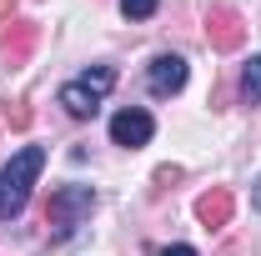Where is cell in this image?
Returning <instances> with one entry per match:
<instances>
[{
	"label": "cell",
	"instance_id": "1",
	"mask_svg": "<svg viewBox=\"0 0 261 256\" xmlns=\"http://www.w3.org/2000/svg\"><path fill=\"white\" fill-rule=\"evenodd\" d=\"M40 166H45V151H40V146H25L20 156H10L5 176H0V216H5V221L25 211L31 186H35V176H40Z\"/></svg>",
	"mask_w": 261,
	"mask_h": 256
},
{
	"label": "cell",
	"instance_id": "2",
	"mask_svg": "<svg viewBox=\"0 0 261 256\" xmlns=\"http://www.w3.org/2000/svg\"><path fill=\"white\" fill-rule=\"evenodd\" d=\"M91 206H96V191L91 186H56L50 201H45V226L56 236H70L75 226L91 216Z\"/></svg>",
	"mask_w": 261,
	"mask_h": 256
},
{
	"label": "cell",
	"instance_id": "3",
	"mask_svg": "<svg viewBox=\"0 0 261 256\" xmlns=\"http://www.w3.org/2000/svg\"><path fill=\"white\" fill-rule=\"evenodd\" d=\"M111 86H116V70H111V65H96V70H86L81 81H65L61 86V106L70 111V116L86 121V116L100 111V96H106Z\"/></svg>",
	"mask_w": 261,
	"mask_h": 256
},
{
	"label": "cell",
	"instance_id": "4",
	"mask_svg": "<svg viewBox=\"0 0 261 256\" xmlns=\"http://www.w3.org/2000/svg\"><path fill=\"white\" fill-rule=\"evenodd\" d=\"M241 40H246V20H241V10H231V5H211V15H206V45H211V50H241Z\"/></svg>",
	"mask_w": 261,
	"mask_h": 256
},
{
	"label": "cell",
	"instance_id": "5",
	"mask_svg": "<svg viewBox=\"0 0 261 256\" xmlns=\"http://www.w3.org/2000/svg\"><path fill=\"white\" fill-rule=\"evenodd\" d=\"M35 40H40V25L35 20H10V31L0 35V61L5 65H25L35 50Z\"/></svg>",
	"mask_w": 261,
	"mask_h": 256
},
{
	"label": "cell",
	"instance_id": "6",
	"mask_svg": "<svg viewBox=\"0 0 261 256\" xmlns=\"http://www.w3.org/2000/svg\"><path fill=\"white\" fill-rule=\"evenodd\" d=\"M151 136H156V121H151L146 111H136V106L111 121V141H116V146H130V151H136V146H146Z\"/></svg>",
	"mask_w": 261,
	"mask_h": 256
},
{
	"label": "cell",
	"instance_id": "7",
	"mask_svg": "<svg viewBox=\"0 0 261 256\" xmlns=\"http://www.w3.org/2000/svg\"><path fill=\"white\" fill-rule=\"evenodd\" d=\"M146 86H151V96H176V91L186 86V61H181V56H156Z\"/></svg>",
	"mask_w": 261,
	"mask_h": 256
},
{
	"label": "cell",
	"instance_id": "8",
	"mask_svg": "<svg viewBox=\"0 0 261 256\" xmlns=\"http://www.w3.org/2000/svg\"><path fill=\"white\" fill-rule=\"evenodd\" d=\"M231 211H236V196H231V186H211V191L196 201V221L206 226V231L226 226V221H231Z\"/></svg>",
	"mask_w": 261,
	"mask_h": 256
},
{
	"label": "cell",
	"instance_id": "9",
	"mask_svg": "<svg viewBox=\"0 0 261 256\" xmlns=\"http://www.w3.org/2000/svg\"><path fill=\"white\" fill-rule=\"evenodd\" d=\"M241 96L246 106H261V56H251V65L241 70Z\"/></svg>",
	"mask_w": 261,
	"mask_h": 256
},
{
	"label": "cell",
	"instance_id": "10",
	"mask_svg": "<svg viewBox=\"0 0 261 256\" xmlns=\"http://www.w3.org/2000/svg\"><path fill=\"white\" fill-rule=\"evenodd\" d=\"M156 5H161V0H121L126 20H146V15H156Z\"/></svg>",
	"mask_w": 261,
	"mask_h": 256
},
{
	"label": "cell",
	"instance_id": "11",
	"mask_svg": "<svg viewBox=\"0 0 261 256\" xmlns=\"http://www.w3.org/2000/svg\"><path fill=\"white\" fill-rule=\"evenodd\" d=\"M5 116H10V126H15V131H25V126H31V100H10Z\"/></svg>",
	"mask_w": 261,
	"mask_h": 256
},
{
	"label": "cell",
	"instance_id": "12",
	"mask_svg": "<svg viewBox=\"0 0 261 256\" xmlns=\"http://www.w3.org/2000/svg\"><path fill=\"white\" fill-rule=\"evenodd\" d=\"M176 181H181V166H161L156 171V186H176Z\"/></svg>",
	"mask_w": 261,
	"mask_h": 256
},
{
	"label": "cell",
	"instance_id": "13",
	"mask_svg": "<svg viewBox=\"0 0 261 256\" xmlns=\"http://www.w3.org/2000/svg\"><path fill=\"white\" fill-rule=\"evenodd\" d=\"M156 256H196L191 246H166V251H156Z\"/></svg>",
	"mask_w": 261,
	"mask_h": 256
},
{
	"label": "cell",
	"instance_id": "14",
	"mask_svg": "<svg viewBox=\"0 0 261 256\" xmlns=\"http://www.w3.org/2000/svg\"><path fill=\"white\" fill-rule=\"evenodd\" d=\"M10 10H15V0H0V20H10Z\"/></svg>",
	"mask_w": 261,
	"mask_h": 256
},
{
	"label": "cell",
	"instance_id": "15",
	"mask_svg": "<svg viewBox=\"0 0 261 256\" xmlns=\"http://www.w3.org/2000/svg\"><path fill=\"white\" fill-rule=\"evenodd\" d=\"M251 201H256V211H261V181H256V186H251Z\"/></svg>",
	"mask_w": 261,
	"mask_h": 256
}]
</instances>
